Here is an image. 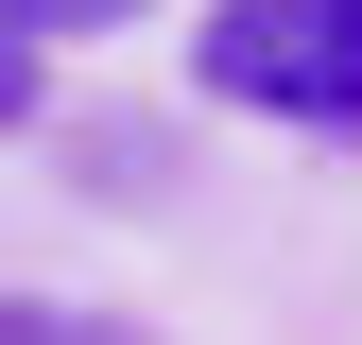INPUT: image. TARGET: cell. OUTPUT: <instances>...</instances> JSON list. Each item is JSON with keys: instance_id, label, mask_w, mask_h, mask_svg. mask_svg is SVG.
Here are the masks:
<instances>
[{"instance_id": "cell-1", "label": "cell", "mask_w": 362, "mask_h": 345, "mask_svg": "<svg viewBox=\"0 0 362 345\" xmlns=\"http://www.w3.org/2000/svg\"><path fill=\"white\" fill-rule=\"evenodd\" d=\"M190 69H207V104H242V121L362 139V0H207Z\"/></svg>"}, {"instance_id": "cell-2", "label": "cell", "mask_w": 362, "mask_h": 345, "mask_svg": "<svg viewBox=\"0 0 362 345\" xmlns=\"http://www.w3.org/2000/svg\"><path fill=\"white\" fill-rule=\"evenodd\" d=\"M0 18H18L35 52H52V35H121V18H156V0H0Z\"/></svg>"}, {"instance_id": "cell-3", "label": "cell", "mask_w": 362, "mask_h": 345, "mask_svg": "<svg viewBox=\"0 0 362 345\" xmlns=\"http://www.w3.org/2000/svg\"><path fill=\"white\" fill-rule=\"evenodd\" d=\"M35 86H52V52H35V35L0 18V139H18V121H35Z\"/></svg>"}, {"instance_id": "cell-4", "label": "cell", "mask_w": 362, "mask_h": 345, "mask_svg": "<svg viewBox=\"0 0 362 345\" xmlns=\"http://www.w3.org/2000/svg\"><path fill=\"white\" fill-rule=\"evenodd\" d=\"M0 345H86V328H35V311H0Z\"/></svg>"}]
</instances>
